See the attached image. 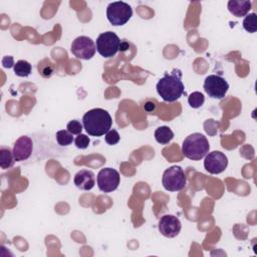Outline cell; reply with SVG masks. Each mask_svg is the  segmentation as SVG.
I'll list each match as a JSON object with an SVG mask.
<instances>
[{"instance_id": "1", "label": "cell", "mask_w": 257, "mask_h": 257, "mask_svg": "<svg viewBox=\"0 0 257 257\" xmlns=\"http://www.w3.org/2000/svg\"><path fill=\"white\" fill-rule=\"evenodd\" d=\"M157 92L167 102L178 100L184 93V84L182 81V72L180 69H174L171 73H166L157 83Z\"/></svg>"}, {"instance_id": "2", "label": "cell", "mask_w": 257, "mask_h": 257, "mask_svg": "<svg viewBox=\"0 0 257 257\" xmlns=\"http://www.w3.org/2000/svg\"><path fill=\"white\" fill-rule=\"evenodd\" d=\"M83 128L89 136L101 137L111 127L110 114L103 108H92L86 111L82 117Z\"/></svg>"}, {"instance_id": "3", "label": "cell", "mask_w": 257, "mask_h": 257, "mask_svg": "<svg viewBox=\"0 0 257 257\" xmlns=\"http://www.w3.org/2000/svg\"><path fill=\"white\" fill-rule=\"evenodd\" d=\"M210 145L207 138L200 134L194 133L188 136L182 145L183 155L193 161H199L209 153Z\"/></svg>"}, {"instance_id": "4", "label": "cell", "mask_w": 257, "mask_h": 257, "mask_svg": "<svg viewBox=\"0 0 257 257\" xmlns=\"http://www.w3.org/2000/svg\"><path fill=\"white\" fill-rule=\"evenodd\" d=\"M133 16L132 7L122 1L111 2L106 8V17L113 26L124 25Z\"/></svg>"}, {"instance_id": "5", "label": "cell", "mask_w": 257, "mask_h": 257, "mask_svg": "<svg viewBox=\"0 0 257 257\" xmlns=\"http://www.w3.org/2000/svg\"><path fill=\"white\" fill-rule=\"evenodd\" d=\"M120 39L111 31H106L98 35L95 42L96 51L104 58H110L119 50Z\"/></svg>"}, {"instance_id": "6", "label": "cell", "mask_w": 257, "mask_h": 257, "mask_svg": "<svg viewBox=\"0 0 257 257\" xmlns=\"http://www.w3.org/2000/svg\"><path fill=\"white\" fill-rule=\"evenodd\" d=\"M162 184L164 188L170 192H178L183 190L187 184L185 172L179 166L170 167L163 174Z\"/></svg>"}, {"instance_id": "7", "label": "cell", "mask_w": 257, "mask_h": 257, "mask_svg": "<svg viewBox=\"0 0 257 257\" xmlns=\"http://www.w3.org/2000/svg\"><path fill=\"white\" fill-rule=\"evenodd\" d=\"M70 50L75 57L88 60L94 56L96 47L94 41L90 37L78 36L72 41Z\"/></svg>"}, {"instance_id": "8", "label": "cell", "mask_w": 257, "mask_h": 257, "mask_svg": "<svg viewBox=\"0 0 257 257\" xmlns=\"http://www.w3.org/2000/svg\"><path fill=\"white\" fill-rule=\"evenodd\" d=\"M204 89L210 97L222 99L225 97L229 89V83L223 77L216 74H211L205 78Z\"/></svg>"}, {"instance_id": "9", "label": "cell", "mask_w": 257, "mask_h": 257, "mask_svg": "<svg viewBox=\"0 0 257 257\" xmlns=\"http://www.w3.org/2000/svg\"><path fill=\"white\" fill-rule=\"evenodd\" d=\"M97 187L103 193H110L117 189L120 177L116 170L112 168L101 169L96 177Z\"/></svg>"}, {"instance_id": "10", "label": "cell", "mask_w": 257, "mask_h": 257, "mask_svg": "<svg viewBox=\"0 0 257 257\" xmlns=\"http://www.w3.org/2000/svg\"><path fill=\"white\" fill-rule=\"evenodd\" d=\"M228 166V159L220 151H213L205 156L204 167L210 174H221Z\"/></svg>"}, {"instance_id": "11", "label": "cell", "mask_w": 257, "mask_h": 257, "mask_svg": "<svg viewBox=\"0 0 257 257\" xmlns=\"http://www.w3.org/2000/svg\"><path fill=\"white\" fill-rule=\"evenodd\" d=\"M182 224L178 217L174 215H164L159 221V231L167 238H174L179 235Z\"/></svg>"}, {"instance_id": "12", "label": "cell", "mask_w": 257, "mask_h": 257, "mask_svg": "<svg viewBox=\"0 0 257 257\" xmlns=\"http://www.w3.org/2000/svg\"><path fill=\"white\" fill-rule=\"evenodd\" d=\"M13 155L16 162H22L28 160L33 151V142L32 140L27 136H22L16 142L13 146Z\"/></svg>"}, {"instance_id": "13", "label": "cell", "mask_w": 257, "mask_h": 257, "mask_svg": "<svg viewBox=\"0 0 257 257\" xmlns=\"http://www.w3.org/2000/svg\"><path fill=\"white\" fill-rule=\"evenodd\" d=\"M73 182L78 189L89 191L95 185V176L91 171L80 170L75 174Z\"/></svg>"}, {"instance_id": "14", "label": "cell", "mask_w": 257, "mask_h": 257, "mask_svg": "<svg viewBox=\"0 0 257 257\" xmlns=\"http://www.w3.org/2000/svg\"><path fill=\"white\" fill-rule=\"evenodd\" d=\"M251 2L248 0H230L228 2V10L236 17L246 16L251 9Z\"/></svg>"}, {"instance_id": "15", "label": "cell", "mask_w": 257, "mask_h": 257, "mask_svg": "<svg viewBox=\"0 0 257 257\" xmlns=\"http://www.w3.org/2000/svg\"><path fill=\"white\" fill-rule=\"evenodd\" d=\"M154 136H155L156 141L159 144H161V145H167V144H169L174 139L173 131L169 126H167V125L159 126L155 131Z\"/></svg>"}, {"instance_id": "16", "label": "cell", "mask_w": 257, "mask_h": 257, "mask_svg": "<svg viewBox=\"0 0 257 257\" xmlns=\"http://www.w3.org/2000/svg\"><path fill=\"white\" fill-rule=\"evenodd\" d=\"M15 159L13 155V151H11L8 147L0 148V167L3 170L9 169L14 165Z\"/></svg>"}, {"instance_id": "17", "label": "cell", "mask_w": 257, "mask_h": 257, "mask_svg": "<svg viewBox=\"0 0 257 257\" xmlns=\"http://www.w3.org/2000/svg\"><path fill=\"white\" fill-rule=\"evenodd\" d=\"M14 73L20 77H26L31 73L32 66L26 60H18L14 65Z\"/></svg>"}, {"instance_id": "18", "label": "cell", "mask_w": 257, "mask_h": 257, "mask_svg": "<svg viewBox=\"0 0 257 257\" xmlns=\"http://www.w3.org/2000/svg\"><path fill=\"white\" fill-rule=\"evenodd\" d=\"M55 137H56V141H57L58 145H60L61 147H67V146L71 145L73 142L72 134L69 133L67 130L58 131L56 133Z\"/></svg>"}, {"instance_id": "19", "label": "cell", "mask_w": 257, "mask_h": 257, "mask_svg": "<svg viewBox=\"0 0 257 257\" xmlns=\"http://www.w3.org/2000/svg\"><path fill=\"white\" fill-rule=\"evenodd\" d=\"M243 27L247 32L254 33L257 30V16L255 13H249L243 20Z\"/></svg>"}, {"instance_id": "20", "label": "cell", "mask_w": 257, "mask_h": 257, "mask_svg": "<svg viewBox=\"0 0 257 257\" xmlns=\"http://www.w3.org/2000/svg\"><path fill=\"white\" fill-rule=\"evenodd\" d=\"M205 96L200 91H194L192 92L188 97V102L191 107L193 108H199L204 104Z\"/></svg>"}, {"instance_id": "21", "label": "cell", "mask_w": 257, "mask_h": 257, "mask_svg": "<svg viewBox=\"0 0 257 257\" xmlns=\"http://www.w3.org/2000/svg\"><path fill=\"white\" fill-rule=\"evenodd\" d=\"M66 128L72 135H80L81 132H82V128H83V124H81L80 121H78L76 119H73V120H70L67 123Z\"/></svg>"}, {"instance_id": "22", "label": "cell", "mask_w": 257, "mask_h": 257, "mask_svg": "<svg viewBox=\"0 0 257 257\" xmlns=\"http://www.w3.org/2000/svg\"><path fill=\"white\" fill-rule=\"evenodd\" d=\"M104 140L105 142L110 145V146H113V145H116L119 140H120V137L118 135V133L115 131V130H109L106 134H105V137H104Z\"/></svg>"}, {"instance_id": "23", "label": "cell", "mask_w": 257, "mask_h": 257, "mask_svg": "<svg viewBox=\"0 0 257 257\" xmlns=\"http://www.w3.org/2000/svg\"><path fill=\"white\" fill-rule=\"evenodd\" d=\"M89 143H90L89 138L86 135H83V134L77 135V137L74 139V144H75L76 148L81 149V150L86 149L88 147Z\"/></svg>"}, {"instance_id": "24", "label": "cell", "mask_w": 257, "mask_h": 257, "mask_svg": "<svg viewBox=\"0 0 257 257\" xmlns=\"http://www.w3.org/2000/svg\"><path fill=\"white\" fill-rule=\"evenodd\" d=\"M53 72H54V67L50 62L48 64L44 65L43 68H39V73L43 77H50L53 74Z\"/></svg>"}, {"instance_id": "25", "label": "cell", "mask_w": 257, "mask_h": 257, "mask_svg": "<svg viewBox=\"0 0 257 257\" xmlns=\"http://www.w3.org/2000/svg\"><path fill=\"white\" fill-rule=\"evenodd\" d=\"M2 65L5 68H11L14 67L15 63H14V59L12 56H4L2 59Z\"/></svg>"}, {"instance_id": "26", "label": "cell", "mask_w": 257, "mask_h": 257, "mask_svg": "<svg viewBox=\"0 0 257 257\" xmlns=\"http://www.w3.org/2000/svg\"><path fill=\"white\" fill-rule=\"evenodd\" d=\"M155 107H156L155 103H154V102H151V101L146 102V103H145V105H144V108H145L148 112H152V111H154Z\"/></svg>"}, {"instance_id": "27", "label": "cell", "mask_w": 257, "mask_h": 257, "mask_svg": "<svg viewBox=\"0 0 257 257\" xmlns=\"http://www.w3.org/2000/svg\"><path fill=\"white\" fill-rule=\"evenodd\" d=\"M128 48V44L126 42H120V46H119V50L120 51H123L125 49Z\"/></svg>"}]
</instances>
